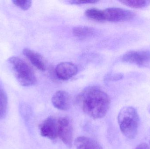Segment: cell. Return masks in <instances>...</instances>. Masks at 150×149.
Wrapping results in <instances>:
<instances>
[{"label":"cell","mask_w":150,"mask_h":149,"mask_svg":"<svg viewBox=\"0 0 150 149\" xmlns=\"http://www.w3.org/2000/svg\"><path fill=\"white\" fill-rule=\"evenodd\" d=\"M77 100L85 113L93 119L104 117L111 102L109 96L96 86L86 88L79 95Z\"/></svg>","instance_id":"1"},{"label":"cell","mask_w":150,"mask_h":149,"mask_svg":"<svg viewBox=\"0 0 150 149\" xmlns=\"http://www.w3.org/2000/svg\"><path fill=\"white\" fill-rule=\"evenodd\" d=\"M118 123L122 134L129 139L134 138L137 134L139 124V117L134 108H122L118 116Z\"/></svg>","instance_id":"2"},{"label":"cell","mask_w":150,"mask_h":149,"mask_svg":"<svg viewBox=\"0 0 150 149\" xmlns=\"http://www.w3.org/2000/svg\"><path fill=\"white\" fill-rule=\"evenodd\" d=\"M8 62L20 85L29 87L36 84L37 78L35 73L24 60L18 57H13L8 59Z\"/></svg>","instance_id":"3"},{"label":"cell","mask_w":150,"mask_h":149,"mask_svg":"<svg viewBox=\"0 0 150 149\" xmlns=\"http://www.w3.org/2000/svg\"><path fill=\"white\" fill-rule=\"evenodd\" d=\"M103 10L104 21L112 22H124L133 19L135 13L125 9L109 8Z\"/></svg>","instance_id":"4"},{"label":"cell","mask_w":150,"mask_h":149,"mask_svg":"<svg viewBox=\"0 0 150 149\" xmlns=\"http://www.w3.org/2000/svg\"><path fill=\"white\" fill-rule=\"evenodd\" d=\"M58 137L69 148L72 146L73 140V128L67 118L62 117L58 119Z\"/></svg>","instance_id":"5"},{"label":"cell","mask_w":150,"mask_h":149,"mask_svg":"<svg viewBox=\"0 0 150 149\" xmlns=\"http://www.w3.org/2000/svg\"><path fill=\"white\" fill-rule=\"evenodd\" d=\"M40 130L43 137L55 140L58 137V120L52 116L48 117L40 125Z\"/></svg>","instance_id":"6"},{"label":"cell","mask_w":150,"mask_h":149,"mask_svg":"<svg viewBox=\"0 0 150 149\" xmlns=\"http://www.w3.org/2000/svg\"><path fill=\"white\" fill-rule=\"evenodd\" d=\"M124 62L143 65L150 61V51H130L122 57Z\"/></svg>","instance_id":"7"},{"label":"cell","mask_w":150,"mask_h":149,"mask_svg":"<svg viewBox=\"0 0 150 149\" xmlns=\"http://www.w3.org/2000/svg\"><path fill=\"white\" fill-rule=\"evenodd\" d=\"M78 72L76 66L70 62H62L55 68V73L60 79L68 80L74 76Z\"/></svg>","instance_id":"8"},{"label":"cell","mask_w":150,"mask_h":149,"mask_svg":"<svg viewBox=\"0 0 150 149\" xmlns=\"http://www.w3.org/2000/svg\"><path fill=\"white\" fill-rule=\"evenodd\" d=\"M52 101L54 106L59 110L66 111L70 106V97L66 91H57L52 96Z\"/></svg>","instance_id":"9"},{"label":"cell","mask_w":150,"mask_h":149,"mask_svg":"<svg viewBox=\"0 0 150 149\" xmlns=\"http://www.w3.org/2000/svg\"><path fill=\"white\" fill-rule=\"evenodd\" d=\"M23 55L38 70L45 71L46 68L45 61L39 53L29 48H25L23 51Z\"/></svg>","instance_id":"10"},{"label":"cell","mask_w":150,"mask_h":149,"mask_svg":"<svg viewBox=\"0 0 150 149\" xmlns=\"http://www.w3.org/2000/svg\"><path fill=\"white\" fill-rule=\"evenodd\" d=\"M76 149H102L96 141L85 136H79L75 142Z\"/></svg>","instance_id":"11"},{"label":"cell","mask_w":150,"mask_h":149,"mask_svg":"<svg viewBox=\"0 0 150 149\" xmlns=\"http://www.w3.org/2000/svg\"><path fill=\"white\" fill-rule=\"evenodd\" d=\"M8 107V96L0 82V120L4 119L6 116Z\"/></svg>","instance_id":"12"},{"label":"cell","mask_w":150,"mask_h":149,"mask_svg":"<svg viewBox=\"0 0 150 149\" xmlns=\"http://www.w3.org/2000/svg\"><path fill=\"white\" fill-rule=\"evenodd\" d=\"M73 33L75 36L79 38H86L92 36L95 33V30L91 27L79 26L73 29Z\"/></svg>","instance_id":"13"},{"label":"cell","mask_w":150,"mask_h":149,"mask_svg":"<svg viewBox=\"0 0 150 149\" xmlns=\"http://www.w3.org/2000/svg\"><path fill=\"white\" fill-rule=\"evenodd\" d=\"M85 15L88 18L97 21H104L103 10L95 8H91L86 10Z\"/></svg>","instance_id":"14"},{"label":"cell","mask_w":150,"mask_h":149,"mask_svg":"<svg viewBox=\"0 0 150 149\" xmlns=\"http://www.w3.org/2000/svg\"><path fill=\"white\" fill-rule=\"evenodd\" d=\"M120 2L127 6L136 8H143L148 4V1L144 0H125Z\"/></svg>","instance_id":"15"},{"label":"cell","mask_w":150,"mask_h":149,"mask_svg":"<svg viewBox=\"0 0 150 149\" xmlns=\"http://www.w3.org/2000/svg\"><path fill=\"white\" fill-rule=\"evenodd\" d=\"M13 3L23 10H27L32 5V1L30 0H14Z\"/></svg>","instance_id":"16"},{"label":"cell","mask_w":150,"mask_h":149,"mask_svg":"<svg viewBox=\"0 0 150 149\" xmlns=\"http://www.w3.org/2000/svg\"><path fill=\"white\" fill-rule=\"evenodd\" d=\"M123 78V75L121 73H115V74H111L108 75L106 77V80L110 81H116L120 80Z\"/></svg>","instance_id":"17"},{"label":"cell","mask_w":150,"mask_h":149,"mask_svg":"<svg viewBox=\"0 0 150 149\" xmlns=\"http://www.w3.org/2000/svg\"><path fill=\"white\" fill-rule=\"evenodd\" d=\"M98 1L96 0H87V1H71L69 2L73 4H86V3H93L98 2Z\"/></svg>","instance_id":"18"},{"label":"cell","mask_w":150,"mask_h":149,"mask_svg":"<svg viewBox=\"0 0 150 149\" xmlns=\"http://www.w3.org/2000/svg\"><path fill=\"white\" fill-rule=\"evenodd\" d=\"M136 149H149V147L148 144L144 143L138 145Z\"/></svg>","instance_id":"19"},{"label":"cell","mask_w":150,"mask_h":149,"mask_svg":"<svg viewBox=\"0 0 150 149\" xmlns=\"http://www.w3.org/2000/svg\"><path fill=\"white\" fill-rule=\"evenodd\" d=\"M149 111H150V109H149Z\"/></svg>","instance_id":"20"},{"label":"cell","mask_w":150,"mask_h":149,"mask_svg":"<svg viewBox=\"0 0 150 149\" xmlns=\"http://www.w3.org/2000/svg\"></svg>","instance_id":"21"}]
</instances>
